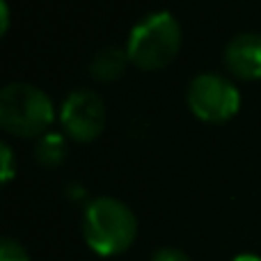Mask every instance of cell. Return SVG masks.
Instances as JSON below:
<instances>
[{
	"instance_id": "obj_5",
	"label": "cell",
	"mask_w": 261,
	"mask_h": 261,
	"mask_svg": "<svg viewBox=\"0 0 261 261\" xmlns=\"http://www.w3.org/2000/svg\"><path fill=\"white\" fill-rule=\"evenodd\" d=\"M60 124L73 142H92L106 128V103L94 90H76L60 108Z\"/></svg>"
},
{
	"instance_id": "obj_12",
	"label": "cell",
	"mask_w": 261,
	"mask_h": 261,
	"mask_svg": "<svg viewBox=\"0 0 261 261\" xmlns=\"http://www.w3.org/2000/svg\"><path fill=\"white\" fill-rule=\"evenodd\" d=\"M0 18H3L0 35H7V30H9V5H7V0H0Z\"/></svg>"
},
{
	"instance_id": "obj_11",
	"label": "cell",
	"mask_w": 261,
	"mask_h": 261,
	"mask_svg": "<svg viewBox=\"0 0 261 261\" xmlns=\"http://www.w3.org/2000/svg\"><path fill=\"white\" fill-rule=\"evenodd\" d=\"M151 261H190V257L176 248H161L153 252Z\"/></svg>"
},
{
	"instance_id": "obj_6",
	"label": "cell",
	"mask_w": 261,
	"mask_h": 261,
	"mask_svg": "<svg viewBox=\"0 0 261 261\" xmlns=\"http://www.w3.org/2000/svg\"><path fill=\"white\" fill-rule=\"evenodd\" d=\"M225 67L241 81H261V35L243 32L225 46Z\"/></svg>"
},
{
	"instance_id": "obj_2",
	"label": "cell",
	"mask_w": 261,
	"mask_h": 261,
	"mask_svg": "<svg viewBox=\"0 0 261 261\" xmlns=\"http://www.w3.org/2000/svg\"><path fill=\"white\" fill-rule=\"evenodd\" d=\"M181 25L170 12H151L128 32L126 53L133 67L142 71L165 69L179 55Z\"/></svg>"
},
{
	"instance_id": "obj_7",
	"label": "cell",
	"mask_w": 261,
	"mask_h": 261,
	"mask_svg": "<svg viewBox=\"0 0 261 261\" xmlns=\"http://www.w3.org/2000/svg\"><path fill=\"white\" fill-rule=\"evenodd\" d=\"M130 60L126 48H119V46H103L99 48L90 60V76L94 81L101 83H110L117 81L119 76H124V71L128 69Z\"/></svg>"
},
{
	"instance_id": "obj_1",
	"label": "cell",
	"mask_w": 261,
	"mask_h": 261,
	"mask_svg": "<svg viewBox=\"0 0 261 261\" xmlns=\"http://www.w3.org/2000/svg\"><path fill=\"white\" fill-rule=\"evenodd\" d=\"M138 236L135 213L117 197H96L83 213V239L99 257L126 252Z\"/></svg>"
},
{
	"instance_id": "obj_9",
	"label": "cell",
	"mask_w": 261,
	"mask_h": 261,
	"mask_svg": "<svg viewBox=\"0 0 261 261\" xmlns=\"http://www.w3.org/2000/svg\"><path fill=\"white\" fill-rule=\"evenodd\" d=\"M0 261H30V254H28L25 245L21 241L5 236L3 243H0Z\"/></svg>"
},
{
	"instance_id": "obj_3",
	"label": "cell",
	"mask_w": 261,
	"mask_h": 261,
	"mask_svg": "<svg viewBox=\"0 0 261 261\" xmlns=\"http://www.w3.org/2000/svg\"><path fill=\"white\" fill-rule=\"evenodd\" d=\"M55 119L50 96L30 83H9L0 92V126L16 138H41Z\"/></svg>"
},
{
	"instance_id": "obj_10",
	"label": "cell",
	"mask_w": 261,
	"mask_h": 261,
	"mask_svg": "<svg viewBox=\"0 0 261 261\" xmlns=\"http://www.w3.org/2000/svg\"><path fill=\"white\" fill-rule=\"evenodd\" d=\"M0 151H3V184H9L14 179V172H16V161H14V151L7 142L0 144Z\"/></svg>"
},
{
	"instance_id": "obj_4",
	"label": "cell",
	"mask_w": 261,
	"mask_h": 261,
	"mask_svg": "<svg viewBox=\"0 0 261 261\" xmlns=\"http://www.w3.org/2000/svg\"><path fill=\"white\" fill-rule=\"evenodd\" d=\"M190 113L206 124H225L241 110V92L220 73H199L186 92Z\"/></svg>"
},
{
	"instance_id": "obj_13",
	"label": "cell",
	"mask_w": 261,
	"mask_h": 261,
	"mask_svg": "<svg viewBox=\"0 0 261 261\" xmlns=\"http://www.w3.org/2000/svg\"><path fill=\"white\" fill-rule=\"evenodd\" d=\"M231 261H261V257H257V254H239Z\"/></svg>"
},
{
	"instance_id": "obj_8",
	"label": "cell",
	"mask_w": 261,
	"mask_h": 261,
	"mask_svg": "<svg viewBox=\"0 0 261 261\" xmlns=\"http://www.w3.org/2000/svg\"><path fill=\"white\" fill-rule=\"evenodd\" d=\"M69 153L67 138L62 133H46L37 138L35 144V158L44 167H60Z\"/></svg>"
}]
</instances>
